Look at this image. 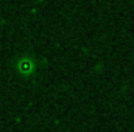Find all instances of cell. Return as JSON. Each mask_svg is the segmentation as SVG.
<instances>
[{"mask_svg":"<svg viewBox=\"0 0 134 132\" xmlns=\"http://www.w3.org/2000/svg\"><path fill=\"white\" fill-rule=\"evenodd\" d=\"M19 70L22 71V73H30L31 70H33V62L30 61V59H22L20 62H19Z\"/></svg>","mask_w":134,"mask_h":132,"instance_id":"1","label":"cell"}]
</instances>
